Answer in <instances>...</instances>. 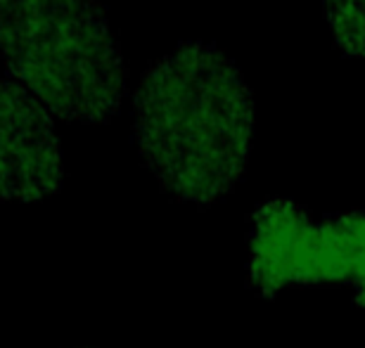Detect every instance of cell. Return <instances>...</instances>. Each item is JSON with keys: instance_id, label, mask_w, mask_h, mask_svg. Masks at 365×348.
<instances>
[{"instance_id": "cell-1", "label": "cell", "mask_w": 365, "mask_h": 348, "mask_svg": "<svg viewBox=\"0 0 365 348\" xmlns=\"http://www.w3.org/2000/svg\"><path fill=\"white\" fill-rule=\"evenodd\" d=\"M254 100L214 43L185 41L145 71L133 93V140L162 190L207 206L242 178Z\"/></svg>"}, {"instance_id": "cell-2", "label": "cell", "mask_w": 365, "mask_h": 348, "mask_svg": "<svg viewBox=\"0 0 365 348\" xmlns=\"http://www.w3.org/2000/svg\"><path fill=\"white\" fill-rule=\"evenodd\" d=\"M0 60L64 121L107 123L121 110L126 62L100 0H0Z\"/></svg>"}, {"instance_id": "cell-3", "label": "cell", "mask_w": 365, "mask_h": 348, "mask_svg": "<svg viewBox=\"0 0 365 348\" xmlns=\"http://www.w3.org/2000/svg\"><path fill=\"white\" fill-rule=\"evenodd\" d=\"M250 278L264 296L289 285L339 282L365 301V213L313 221L289 199L257 209L250 235Z\"/></svg>"}, {"instance_id": "cell-4", "label": "cell", "mask_w": 365, "mask_h": 348, "mask_svg": "<svg viewBox=\"0 0 365 348\" xmlns=\"http://www.w3.org/2000/svg\"><path fill=\"white\" fill-rule=\"evenodd\" d=\"M60 140L48 107L14 78H0V199L34 201L60 190Z\"/></svg>"}, {"instance_id": "cell-5", "label": "cell", "mask_w": 365, "mask_h": 348, "mask_svg": "<svg viewBox=\"0 0 365 348\" xmlns=\"http://www.w3.org/2000/svg\"><path fill=\"white\" fill-rule=\"evenodd\" d=\"M325 17L334 46L365 60V0H325Z\"/></svg>"}]
</instances>
